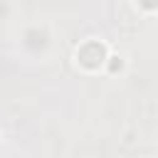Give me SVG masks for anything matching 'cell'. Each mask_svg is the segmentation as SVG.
I'll list each match as a JSON object with an SVG mask.
<instances>
[{"instance_id": "1", "label": "cell", "mask_w": 158, "mask_h": 158, "mask_svg": "<svg viewBox=\"0 0 158 158\" xmlns=\"http://www.w3.org/2000/svg\"><path fill=\"white\" fill-rule=\"evenodd\" d=\"M106 57H109V47H106V42H101V40H96V37L84 40V42L74 49V64H77L81 72H86V74L99 72V69L104 67Z\"/></svg>"}, {"instance_id": "2", "label": "cell", "mask_w": 158, "mask_h": 158, "mask_svg": "<svg viewBox=\"0 0 158 158\" xmlns=\"http://www.w3.org/2000/svg\"><path fill=\"white\" fill-rule=\"evenodd\" d=\"M106 74H116V72H123L126 69V59L121 57V54H111L109 52V57H106V62H104V67H101Z\"/></svg>"}, {"instance_id": "3", "label": "cell", "mask_w": 158, "mask_h": 158, "mask_svg": "<svg viewBox=\"0 0 158 158\" xmlns=\"http://www.w3.org/2000/svg\"><path fill=\"white\" fill-rule=\"evenodd\" d=\"M136 7H138V10H143L146 15H153V12H156V0H138V2H136Z\"/></svg>"}]
</instances>
